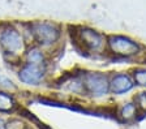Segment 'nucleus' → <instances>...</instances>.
Masks as SVG:
<instances>
[{"mask_svg": "<svg viewBox=\"0 0 146 129\" xmlns=\"http://www.w3.org/2000/svg\"><path fill=\"white\" fill-rule=\"evenodd\" d=\"M15 106V102L8 94L5 93H0V111H3V112H8L11 111Z\"/></svg>", "mask_w": 146, "mask_h": 129, "instance_id": "obj_10", "label": "nucleus"}, {"mask_svg": "<svg viewBox=\"0 0 146 129\" xmlns=\"http://www.w3.org/2000/svg\"><path fill=\"white\" fill-rule=\"evenodd\" d=\"M136 106L137 107L146 110V93H140L136 98Z\"/></svg>", "mask_w": 146, "mask_h": 129, "instance_id": "obj_12", "label": "nucleus"}, {"mask_svg": "<svg viewBox=\"0 0 146 129\" xmlns=\"http://www.w3.org/2000/svg\"><path fill=\"white\" fill-rule=\"evenodd\" d=\"M43 76H44L43 65H35L31 63H27L18 73L20 80L27 85H38L42 81Z\"/></svg>", "mask_w": 146, "mask_h": 129, "instance_id": "obj_6", "label": "nucleus"}, {"mask_svg": "<svg viewBox=\"0 0 146 129\" xmlns=\"http://www.w3.org/2000/svg\"><path fill=\"white\" fill-rule=\"evenodd\" d=\"M77 39L82 47H85L89 51H99L104 44L103 37L98 31L88 28H82L80 31H77Z\"/></svg>", "mask_w": 146, "mask_h": 129, "instance_id": "obj_5", "label": "nucleus"}, {"mask_svg": "<svg viewBox=\"0 0 146 129\" xmlns=\"http://www.w3.org/2000/svg\"><path fill=\"white\" fill-rule=\"evenodd\" d=\"M133 80L134 83L146 87V68H140L133 72Z\"/></svg>", "mask_w": 146, "mask_h": 129, "instance_id": "obj_11", "label": "nucleus"}, {"mask_svg": "<svg viewBox=\"0 0 146 129\" xmlns=\"http://www.w3.org/2000/svg\"><path fill=\"white\" fill-rule=\"evenodd\" d=\"M134 80L129 74L125 73H119L110 80V91H112L113 94H124L128 93L129 90L133 89Z\"/></svg>", "mask_w": 146, "mask_h": 129, "instance_id": "obj_7", "label": "nucleus"}, {"mask_svg": "<svg viewBox=\"0 0 146 129\" xmlns=\"http://www.w3.org/2000/svg\"><path fill=\"white\" fill-rule=\"evenodd\" d=\"M0 43L4 47V50L9 54H18L24 50V39H22L21 34L12 28L1 31Z\"/></svg>", "mask_w": 146, "mask_h": 129, "instance_id": "obj_4", "label": "nucleus"}, {"mask_svg": "<svg viewBox=\"0 0 146 129\" xmlns=\"http://www.w3.org/2000/svg\"><path fill=\"white\" fill-rule=\"evenodd\" d=\"M0 129H5V124H4V121L1 119H0Z\"/></svg>", "mask_w": 146, "mask_h": 129, "instance_id": "obj_13", "label": "nucleus"}, {"mask_svg": "<svg viewBox=\"0 0 146 129\" xmlns=\"http://www.w3.org/2000/svg\"><path fill=\"white\" fill-rule=\"evenodd\" d=\"M108 50L115 56H121V58H131L138 54L140 46L131 38L123 37V35H112L107 40Z\"/></svg>", "mask_w": 146, "mask_h": 129, "instance_id": "obj_1", "label": "nucleus"}, {"mask_svg": "<svg viewBox=\"0 0 146 129\" xmlns=\"http://www.w3.org/2000/svg\"><path fill=\"white\" fill-rule=\"evenodd\" d=\"M27 63H31V64L35 65H44V56L40 52L38 48H31L29 52H27Z\"/></svg>", "mask_w": 146, "mask_h": 129, "instance_id": "obj_8", "label": "nucleus"}, {"mask_svg": "<svg viewBox=\"0 0 146 129\" xmlns=\"http://www.w3.org/2000/svg\"><path fill=\"white\" fill-rule=\"evenodd\" d=\"M84 86L93 95H106L110 91V80L104 73L100 72H88L84 76Z\"/></svg>", "mask_w": 146, "mask_h": 129, "instance_id": "obj_3", "label": "nucleus"}, {"mask_svg": "<svg viewBox=\"0 0 146 129\" xmlns=\"http://www.w3.org/2000/svg\"><path fill=\"white\" fill-rule=\"evenodd\" d=\"M31 33L35 40L42 46H50L60 37V30L51 22H35L31 25Z\"/></svg>", "mask_w": 146, "mask_h": 129, "instance_id": "obj_2", "label": "nucleus"}, {"mask_svg": "<svg viewBox=\"0 0 146 129\" xmlns=\"http://www.w3.org/2000/svg\"><path fill=\"white\" fill-rule=\"evenodd\" d=\"M136 112H137L136 103H125V105L121 107V110H120V115H121V117L124 120L133 119Z\"/></svg>", "mask_w": 146, "mask_h": 129, "instance_id": "obj_9", "label": "nucleus"}]
</instances>
